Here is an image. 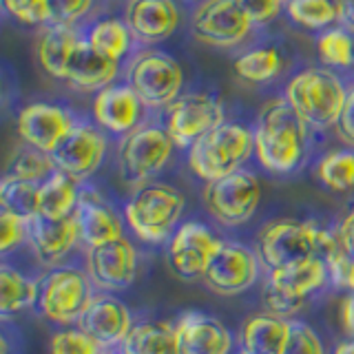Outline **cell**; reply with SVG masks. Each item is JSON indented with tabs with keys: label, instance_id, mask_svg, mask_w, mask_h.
Instances as JSON below:
<instances>
[{
	"label": "cell",
	"instance_id": "bcb514c9",
	"mask_svg": "<svg viewBox=\"0 0 354 354\" xmlns=\"http://www.w3.org/2000/svg\"><path fill=\"white\" fill-rule=\"evenodd\" d=\"M337 235H339V239L343 243V248H346L352 254V257H354V208L348 210V215L341 219Z\"/></svg>",
	"mask_w": 354,
	"mask_h": 354
},
{
	"label": "cell",
	"instance_id": "1f68e13d",
	"mask_svg": "<svg viewBox=\"0 0 354 354\" xmlns=\"http://www.w3.org/2000/svg\"><path fill=\"white\" fill-rule=\"evenodd\" d=\"M58 171V166L53 162L51 153H44L40 149H33L29 144H25V149H20L14 153V158L9 160L7 175L18 177V180L42 184Z\"/></svg>",
	"mask_w": 354,
	"mask_h": 354
},
{
	"label": "cell",
	"instance_id": "f5cc1de1",
	"mask_svg": "<svg viewBox=\"0 0 354 354\" xmlns=\"http://www.w3.org/2000/svg\"><path fill=\"white\" fill-rule=\"evenodd\" d=\"M283 3H288V0H283Z\"/></svg>",
	"mask_w": 354,
	"mask_h": 354
},
{
	"label": "cell",
	"instance_id": "3957f363",
	"mask_svg": "<svg viewBox=\"0 0 354 354\" xmlns=\"http://www.w3.org/2000/svg\"><path fill=\"white\" fill-rule=\"evenodd\" d=\"M184 206L186 197L182 191L169 184L151 182L136 188L124 206V219L140 241L158 246L169 241L173 232L180 228L177 224L182 219Z\"/></svg>",
	"mask_w": 354,
	"mask_h": 354
},
{
	"label": "cell",
	"instance_id": "f35d334b",
	"mask_svg": "<svg viewBox=\"0 0 354 354\" xmlns=\"http://www.w3.org/2000/svg\"><path fill=\"white\" fill-rule=\"evenodd\" d=\"M49 3V27H73L93 7V0H47Z\"/></svg>",
	"mask_w": 354,
	"mask_h": 354
},
{
	"label": "cell",
	"instance_id": "e575fe53",
	"mask_svg": "<svg viewBox=\"0 0 354 354\" xmlns=\"http://www.w3.org/2000/svg\"><path fill=\"white\" fill-rule=\"evenodd\" d=\"M286 14L299 27L319 31L337 22V5L335 0H288Z\"/></svg>",
	"mask_w": 354,
	"mask_h": 354
},
{
	"label": "cell",
	"instance_id": "30bf717a",
	"mask_svg": "<svg viewBox=\"0 0 354 354\" xmlns=\"http://www.w3.org/2000/svg\"><path fill=\"white\" fill-rule=\"evenodd\" d=\"M259 252L239 241H224L215 250L204 272V283L221 297H235L254 286L261 272Z\"/></svg>",
	"mask_w": 354,
	"mask_h": 354
},
{
	"label": "cell",
	"instance_id": "603a6c76",
	"mask_svg": "<svg viewBox=\"0 0 354 354\" xmlns=\"http://www.w3.org/2000/svg\"><path fill=\"white\" fill-rule=\"evenodd\" d=\"M118 71H120L118 60H111L100 51H95L88 44V40L82 38L69 62L66 82L75 88H82V91H102V88H106L115 80Z\"/></svg>",
	"mask_w": 354,
	"mask_h": 354
},
{
	"label": "cell",
	"instance_id": "7dc6e473",
	"mask_svg": "<svg viewBox=\"0 0 354 354\" xmlns=\"http://www.w3.org/2000/svg\"><path fill=\"white\" fill-rule=\"evenodd\" d=\"M337 5V22L346 31H354V0H335Z\"/></svg>",
	"mask_w": 354,
	"mask_h": 354
},
{
	"label": "cell",
	"instance_id": "d6986e66",
	"mask_svg": "<svg viewBox=\"0 0 354 354\" xmlns=\"http://www.w3.org/2000/svg\"><path fill=\"white\" fill-rule=\"evenodd\" d=\"M177 354H230L232 335L217 317L188 310L175 321Z\"/></svg>",
	"mask_w": 354,
	"mask_h": 354
},
{
	"label": "cell",
	"instance_id": "816d5d0a",
	"mask_svg": "<svg viewBox=\"0 0 354 354\" xmlns=\"http://www.w3.org/2000/svg\"><path fill=\"white\" fill-rule=\"evenodd\" d=\"M239 354H246V352H243V350H241V352H239Z\"/></svg>",
	"mask_w": 354,
	"mask_h": 354
},
{
	"label": "cell",
	"instance_id": "7c38bea8",
	"mask_svg": "<svg viewBox=\"0 0 354 354\" xmlns=\"http://www.w3.org/2000/svg\"><path fill=\"white\" fill-rule=\"evenodd\" d=\"M252 29V20L246 16L237 0H204L195 9L191 20L193 38L208 47H235Z\"/></svg>",
	"mask_w": 354,
	"mask_h": 354
},
{
	"label": "cell",
	"instance_id": "8992f818",
	"mask_svg": "<svg viewBox=\"0 0 354 354\" xmlns=\"http://www.w3.org/2000/svg\"><path fill=\"white\" fill-rule=\"evenodd\" d=\"M93 288L91 277L82 268H75V266L51 268L40 281V315L58 326L77 324L95 297Z\"/></svg>",
	"mask_w": 354,
	"mask_h": 354
},
{
	"label": "cell",
	"instance_id": "9c48e42d",
	"mask_svg": "<svg viewBox=\"0 0 354 354\" xmlns=\"http://www.w3.org/2000/svg\"><path fill=\"white\" fill-rule=\"evenodd\" d=\"M204 206L221 226H241L257 213L261 202V182L250 171H235L221 180L206 182Z\"/></svg>",
	"mask_w": 354,
	"mask_h": 354
},
{
	"label": "cell",
	"instance_id": "f907efd6",
	"mask_svg": "<svg viewBox=\"0 0 354 354\" xmlns=\"http://www.w3.org/2000/svg\"><path fill=\"white\" fill-rule=\"evenodd\" d=\"M104 354H127V352L122 350V348H118V350H113V348H111V350H106Z\"/></svg>",
	"mask_w": 354,
	"mask_h": 354
},
{
	"label": "cell",
	"instance_id": "f6af8a7d",
	"mask_svg": "<svg viewBox=\"0 0 354 354\" xmlns=\"http://www.w3.org/2000/svg\"><path fill=\"white\" fill-rule=\"evenodd\" d=\"M339 133L343 140H348L354 147V84L348 88V97H346V106H343L341 120L337 124Z\"/></svg>",
	"mask_w": 354,
	"mask_h": 354
},
{
	"label": "cell",
	"instance_id": "d6a6232c",
	"mask_svg": "<svg viewBox=\"0 0 354 354\" xmlns=\"http://www.w3.org/2000/svg\"><path fill=\"white\" fill-rule=\"evenodd\" d=\"M38 191L40 184L5 175L0 182V206L14 215L31 219L33 215H38Z\"/></svg>",
	"mask_w": 354,
	"mask_h": 354
},
{
	"label": "cell",
	"instance_id": "f1b7e54d",
	"mask_svg": "<svg viewBox=\"0 0 354 354\" xmlns=\"http://www.w3.org/2000/svg\"><path fill=\"white\" fill-rule=\"evenodd\" d=\"M40 299V281L22 274L20 270L3 266L0 268V315L5 319L25 313Z\"/></svg>",
	"mask_w": 354,
	"mask_h": 354
},
{
	"label": "cell",
	"instance_id": "4dcf8cb0",
	"mask_svg": "<svg viewBox=\"0 0 354 354\" xmlns=\"http://www.w3.org/2000/svg\"><path fill=\"white\" fill-rule=\"evenodd\" d=\"M317 177L335 193H348L354 188V149L330 151L317 164Z\"/></svg>",
	"mask_w": 354,
	"mask_h": 354
},
{
	"label": "cell",
	"instance_id": "836d02e7",
	"mask_svg": "<svg viewBox=\"0 0 354 354\" xmlns=\"http://www.w3.org/2000/svg\"><path fill=\"white\" fill-rule=\"evenodd\" d=\"M283 66L281 53L274 47H259L235 60V73L246 82H268Z\"/></svg>",
	"mask_w": 354,
	"mask_h": 354
},
{
	"label": "cell",
	"instance_id": "2e32d148",
	"mask_svg": "<svg viewBox=\"0 0 354 354\" xmlns=\"http://www.w3.org/2000/svg\"><path fill=\"white\" fill-rule=\"evenodd\" d=\"M27 243L33 257L42 266H47V268H58L77 243H82L75 215L64 219L33 215L31 219H27Z\"/></svg>",
	"mask_w": 354,
	"mask_h": 354
},
{
	"label": "cell",
	"instance_id": "44dd1931",
	"mask_svg": "<svg viewBox=\"0 0 354 354\" xmlns=\"http://www.w3.org/2000/svg\"><path fill=\"white\" fill-rule=\"evenodd\" d=\"M75 221L80 228V239L88 248L104 246L109 241L124 237V221L111 208L104 197L93 188L80 191V202L75 208Z\"/></svg>",
	"mask_w": 354,
	"mask_h": 354
},
{
	"label": "cell",
	"instance_id": "60d3db41",
	"mask_svg": "<svg viewBox=\"0 0 354 354\" xmlns=\"http://www.w3.org/2000/svg\"><path fill=\"white\" fill-rule=\"evenodd\" d=\"M29 228H27V219L3 210L0 213V252L7 254L11 250L20 248L22 243L27 241Z\"/></svg>",
	"mask_w": 354,
	"mask_h": 354
},
{
	"label": "cell",
	"instance_id": "484cf974",
	"mask_svg": "<svg viewBox=\"0 0 354 354\" xmlns=\"http://www.w3.org/2000/svg\"><path fill=\"white\" fill-rule=\"evenodd\" d=\"M80 40H82V36L73 27L51 25L47 31H44L36 44V55H38V62L44 69V73H49L51 77H58V80H66L69 62H71L73 51L77 44H80Z\"/></svg>",
	"mask_w": 354,
	"mask_h": 354
},
{
	"label": "cell",
	"instance_id": "d590c367",
	"mask_svg": "<svg viewBox=\"0 0 354 354\" xmlns=\"http://www.w3.org/2000/svg\"><path fill=\"white\" fill-rule=\"evenodd\" d=\"M319 55L326 64H354V40L346 29H330L319 38Z\"/></svg>",
	"mask_w": 354,
	"mask_h": 354
},
{
	"label": "cell",
	"instance_id": "e0dca14e",
	"mask_svg": "<svg viewBox=\"0 0 354 354\" xmlns=\"http://www.w3.org/2000/svg\"><path fill=\"white\" fill-rule=\"evenodd\" d=\"M77 122L66 109L49 102L27 104L18 113V136L22 142L44 153H53Z\"/></svg>",
	"mask_w": 354,
	"mask_h": 354
},
{
	"label": "cell",
	"instance_id": "681fc988",
	"mask_svg": "<svg viewBox=\"0 0 354 354\" xmlns=\"http://www.w3.org/2000/svg\"><path fill=\"white\" fill-rule=\"evenodd\" d=\"M332 354H354V337L339 341L335 346V350H332Z\"/></svg>",
	"mask_w": 354,
	"mask_h": 354
},
{
	"label": "cell",
	"instance_id": "7bdbcfd3",
	"mask_svg": "<svg viewBox=\"0 0 354 354\" xmlns=\"http://www.w3.org/2000/svg\"><path fill=\"white\" fill-rule=\"evenodd\" d=\"M283 354H326V348L317 330H313L304 321H292L290 341H288Z\"/></svg>",
	"mask_w": 354,
	"mask_h": 354
},
{
	"label": "cell",
	"instance_id": "8fae6325",
	"mask_svg": "<svg viewBox=\"0 0 354 354\" xmlns=\"http://www.w3.org/2000/svg\"><path fill=\"white\" fill-rule=\"evenodd\" d=\"M224 106L208 93H184L166 109V131L177 149H191L208 131L224 124Z\"/></svg>",
	"mask_w": 354,
	"mask_h": 354
},
{
	"label": "cell",
	"instance_id": "83f0119b",
	"mask_svg": "<svg viewBox=\"0 0 354 354\" xmlns=\"http://www.w3.org/2000/svg\"><path fill=\"white\" fill-rule=\"evenodd\" d=\"M120 348L127 354H177L175 324L171 321L133 324L129 337Z\"/></svg>",
	"mask_w": 354,
	"mask_h": 354
},
{
	"label": "cell",
	"instance_id": "277c9868",
	"mask_svg": "<svg viewBox=\"0 0 354 354\" xmlns=\"http://www.w3.org/2000/svg\"><path fill=\"white\" fill-rule=\"evenodd\" d=\"M254 155V131L239 122H224L188 149V166L204 182L241 171Z\"/></svg>",
	"mask_w": 354,
	"mask_h": 354
},
{
	"label": "cell",
	"instance_id": "5bb4252c",
	"mask_svg": "<svg viewBox=\"0 0 354 354\" xmlns=\"http://www.w3.org/2000/svg\"><path fill=\"white\" fill-rule=\"evenodd\" d=\"M138 248L127 237L86 250V272L95 288L115 292L129 288L138 277Z\"/></svg>",
	"mask_w": 354,
	"mask_h": 354
},
{
	"label": "cell",
	"instance_id": "4fadbf2b",
	"mask_svg": "<svg viewBox=\"0 0 354 354\" xmlns=\"http://www.w3.org/2000/svg\"><path fill=\"white\" fill-rule=\"evenodd\" d=\"M221 239L202 221H184L169 239V263L177 277L191 281L204 279V272Z\"/></svg>",
	"mask_w": 354,
	"mask_h": 354
},
{
	"label": "cell",
	"instance_id": "6da1fadb",
	"mask_svg": "<svg viewBox=\"0 0 354 354\" xmlns=\"http://www.w3.org/2000/svg\"><path fill=\"white\" fill-rule=\"evenodd\" d=\"M308 124L286 97L268 100L254 127V158L268 173L288 175L299 169L306 155Z\"/></svg>",
	"mask_w": 354,
	"mask_h": 354
},
{
	"label": "cell",
	"instance_id": "52a82bcc",
	"mask_svg": "<svg viewBox=\"0 0 354 354\" xmlns=\"http://www.w3.org/2000/svg\"><path fill=\"white\" fill-rule=\"evenodd\" d=\"M175 151V142L164 127L140 124L122 138L118 147V164L122 177L133 186H144L153 180Z\"/></svg>",
	"mask_w": 354,
	"mask_h": 354
},
{
	"label": "cell",
	"instance_id": "74e56055",
	"mask_svg": "<svg viewBox=\"0 0 354 354\" xmlns=\"http://www.w3.org/2000/svg\"><path fill=\"white\" fill-rule=\"evenodd\" d=\"M324 261L328 268L330 283L335 288H341V290L354 292V257L343 248L341 239L337 246L326 254Z\"/></svg>",
	"mask_w": 354,
	"mask_h": 354
},
{
	"label": "cell",
	"instance_id": "7402d4cb",
	"mask_svg": "<svg viewBox=\"0 0 354 354\" xmlns=\"http://www.w3.org/2000/svg\"><path fill=\"white\" fill-rule=\"evenodd\" d=\"M124 20L136 40L160 44L175 33L180 14L173 0H129Z\"/></svg>",
	"mask_w": 354,
	"mask_h": 354
},
{
	"label": "cell",
	"instance_id": "4316f807",
	"mask_svg": "<svg viewBox=\"0 0 354 354\" xmlns=\"http://www.w3.org/2000/svg\"><path fill=\"white\" fill-rule=\"evenodd\" d=\"M77 180L62 171H55L47 182L40 184L38 191V215L51 219L71 217L80 202V188Z\"/></svg>",
	"mask_w": 354,
	"mask_h": 354
},
{
	"label": "cell",
	"instance_id": "5b68a950",
	"mask_svg": "<svg viewBox=\"0 0 354 354\" xmlns=\"http://www.w3.org/2000/svg\"><path fill=\"white\" fill-rule=\"evenodd\" d=\"M283 97L308 127L330 129L339 124L348 88L330 69L310 66L288 82Z\"/></svg>",
	"mask_w": 354,
	"mask_h": 354
},
{
	"label": "cell",
	"instance_id": "b9f144b4",
	"mask_svg": "<svg viewBox=\"0 0 354 354\" xmlns=\"http://www.w3.org/2000/svg\"><path fill=\"white\" fill-rule=\"evenodd\" d=\"M263 306L268 310V315L292 321V317L301 313V308L306 306V299L290 297V295H286V292L266 283L263 286Z\"/></svg>",
	"mask_w": 354,
	"mask_h": 354
},
{
	"label": "cell",
	"instance_id": "ba28073f",
	"mask_svg": "<svg viewBox=\"0 0 354 354\" xmlns=\"http://www.w3.org/2000/svg\"><path fill=\"white\" fill-rule=\"evenodd\" d=\"M127 84L140 95L144 106L169 109L182 93L184 71L173 55L147 49L133 58Z\"/></svg>",
	"mask_w": 354,
	"mask_h": 354
},
{
	"label": "cell",
	"instance_id": "8d00e7d4",
	"mask_svg": "<svg viewBox=\"0 0 354 354\" xmlns=\"http://www.w3.org/2000/svg\"><path fill=\"white\" fill-rule=\"evenodd\" d=\"M106 348L80 328L55 332L49 341V354H104Z\"/></svg>",
	"mask_w": 354,
	"mask_h": 354
},
{
	"label": "cell",
	"instance_id": "ffe728a7",
	"mask_svg": "<svg viewBox=\"0 0 354 354\" xmlns=\"http://www.w3.org/2000/svg\"><path fill=\"white\" fill-rule=\"evenodd\" d=\"M144 109L147 106L140 95L129 84H109L97 91L93 100V118L97 127L122 138L142 124Z\"/></svg>",
	"mask_w": 354,
	"mask_h": 354
},
{
	"label": "cell",
	"instance_id": "f546056e",
	"mask_svg": "<svg viewBox=\"0 0 354 354\" xmlns=\"http://www.w3.org/2000/svg\"><path fill=\"white\" fill-rule=\"evenodd\" d=\"M88 44L100 51L102 55L111 60H122L131 49V42L136 40L133 33L127 25V20H118V18H104L95 22V25L88 29L86 33Z\"/></svg>",
	"mask_w": 354,
	"mask_h": 354
},
{
	"label": "cell",
	"instance_id": "d4e9b609",
	"mask_svg": "<svg viewBox=\"0 0 354 354\" xmlns=\"http://www.w3.org/2000/svg\"><path fill=\"white\" fill-rule=\"evenodd\" d=\"M292 321L257 315L241 328V350L246 354H283L290 341Z\"/></svg>",
	"mask_w": 354,
	"mask_h": 354
},
{
	"label": "cell",
	"instance_id": "ee69618b",
	"mask_svg": "<svg viewBox=\"0 0 354 354\" xmlns=\"http://www.w3.org/2000/svg\"><path fill=\"white\" fill-rule=\"evenodd\" d=\"M237 3L252 20V25H268L283 9V0H237Z\"/></svg>",
	"mask_w": 354,
	"mask_h": 354
},
{
	"label": "cell",
	"instance_id": "cb8c5ba5",
	"mask_svg": "<svg viewBox=\"0 0 354 354\" xmlns=\"http://www.w3.org/2000/svg\"><path fill=\"white\" fill-rule=\"evenodd\" d=\"M328 268L321 257H310L268 270V286L290 297L308 299L328 283Z\"/></svg>",
	"mask_w": 354,
	"mask_h": 354
},
{
	"label": "cell",
	"instance_id": "c3c4849f",
	"mask_svg": "<svg viewBox=\"0 0 354 354\" xmlns=\"http://www.w3.org/2000/svg\"><path fill=\"white\" fill-rule=\"evenodd\" d=\"M341 326L350 337H354V292L341 301Z\"/></svg>",
	"mask_w": 354,
	"mask_h": 354
},
{
	"label": "cell",
	"instance_id": "ab89813d",
	"mask_svg": "<svg viewBox=\"0 0 354 354\" xmlns=\"http://www.w3.org/2000/svg\"><path fill=\"white\" fill-rule=\"evenodd\" d=\"M5 11L22 25H49L47 0H3Z\"/></svg>",
	"mask_w": 354,
	"mask_h": 354
},
{
	"label": "cell",
	"instance_id": "ac0fdd59",
	"mask_svg": "<svg viewBox=\"0 0 354 354\" xmlns=\"http://www.w3.org/2000/svg\"><path fill=\"white\" fill-rule=\"evenodd\" d=\"M77 328L91 335L106 350L120 348L133 328L131 310L113 295H95L77 321Z\"/></svg>",
	"mask_w": 354,
	"mask_h": 354
},
{
	"label": "cell",
	"instance_id": "7a4b0ae2",
	"mask_svg": "<svg viewBox=\"0 0 354 354\" xmlns=\"http://www.w3.org/2000/svg\"><path fill=\"white\" fill-rule=\"evenodd\" d=\"M339 243V235L317 221L301 219H274L259 232L257 248L261 261L270 268L295 263L310 257H321Z\"/></svg>",
	"mask_w": 354,
	"mask_h": 354
},
{
	"label": "cell",
	"instance_id": "9a60e30c",
	"mask_svg": "<svg viewBox=\"0 0 354 354\" xmlns=\"http://www.w3.org/2000/svg\"><path fill=\"white\" fill-rule=\"evenodd\" d=\"M51 155L58 171L71 175L77 182L88 180L104 162L106 136L100 127L77 122L73 131L62 140V144Z\"/></svg>",
	"mask_w": 354,
	"mask_h": 354
}]
</instances>
